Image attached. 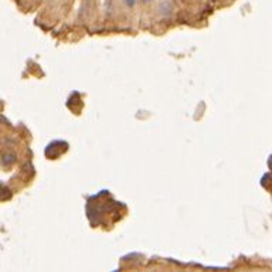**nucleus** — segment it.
I'll return each instance as SVG.
<instances>
[{
    "mask_svg": "<svg viewBox=\"0 0 272 272\" xmlns=\"http://www.w3.org/2000/svg\"><path fill=\"white\" fill-rule=\"evenodd\" d=\"M12 162H14V156H12V155H7V156H4L3 157V165H10Z\"/></svg>",
    "mask_w": 272,
    "mask_h": 272,
    "instance_id": "obj_1",
    "label": "nucleus"
},
{
    "mask_svg": "<svg viewBox=\"0 0 272 272\" xmlns=\"http://www.w3.org/2000/svg\"><path fill=\"white\" fill-rule=\"evenodd\" d=\"M125 1H126V4H128V6H130V7H132V6H133V4H135V3H136L138 0H125Z\"/></svg>",
    "mask_w": 272,
    "mask_h": 272,
    "instance_id": "obj_2",
    "label": "nucleus"
},
{
    "mask_svg": "<svg viewBox=\"0 0 272 272\" xmlns=\"http://www.w3.org/2000/svg\"><path fill=\"white\" fill-rule=\"evenodd\" d=\"M143 1H149V0H143Z\"/></svg>",
    "mask_w": 272,
    "mask_h": 272,
    "instance_id": "obj_3",
    "label": "nucleus"
}]
</instances>
